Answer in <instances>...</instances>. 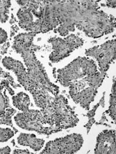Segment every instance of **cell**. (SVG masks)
<instances>
[{"label":"cell","instance_id":"obj_1","mask_svg":"<svg viewBox=\"0 0 116 154\" xmlns=\"http://www.w3.org/2000/svg\"><path fill=\"white\" fill-rule=\"evenodd\" d=\"M2 63L4 67L15 73L21 85L32 94L38 107L44 109L50 105L53 100L50 92L32 79L20 61L7 57L2 60Z\"/></svg>","mask_w":116,"mask_h":154},{"label":"cell","instance_id":"obj_2","mask_svg":"<svg viewBox=\"0 0 116 154\" xmlns=\"http://www.w3.org/2000/svg\"><path fill=\"white\" fill-rule=\"evenodd\" d=\"M98 72L94 60L90 58L79 57L66 66L58 70V80L64 87L75 81L88 77Z\"/></svg>","mask_w":116,"mask_h":154},{"label":"cell","instance_id":"obj_3","mask_svg":"<svg viewBox=\"0 0 116 154\" xmlns=\"http://www.w3.org/2000/svg\"><path fill=\"white\" fill-rule=\"evenodd\" d=\"M37 47L33 45L23 51L20 54L22 55L25 65L27 68V72L35 82L45 88L55 97L59 95V88L50 82L46 72L42 67L41 63L37 60L34 54Z\"/></svg>","mask_w":116,"mask_h":154},{"label":"cell","instance_id":"obj_4","mask_svg":"<svg viewBox=\"0 0 116 154\" xmlns=\"http://www.w3.org/2000/svg\"><path fill=\"white\" fill-rule=\"evenodd\" d=\"M14 119L19 127L41 134L50 135L59 131L57 128L50 125L41 112L38 110L29 109L27 111L19 113Z\"/></svg>","mask_w":116,"mask_h":154},{"label":"cell","instance_id":"obj_5","mask_svg":"<svg viewBox=\"0 0 116 154\" xmlns=\"http://www.w3.org/2000/svg\"><path fill=\"white\" fill-rule=\"evenodd\" d=\"M84 139L81 134L73 133L50 141L41 154H75L82 147Z\"/></svg>","mask_w":116,"mask_h":154},{"label":"cell","instance_id":"obj_6","mask_svg":"<svg viewBox=\"0 0 116 154\" xmlns=\"http://www.w3.org/2000/svg\"><path fill=\"white\" fill-rule=\"evenodd\" d=\"M48 42L52 44L53 50L50 56L52 62H58L64 59L84 44L83 39L75 34L69 35L65 38L52 37Z\"/></svg>","mask_w":116,"mask_h":154},{"label":"cell","instance_id":"obj_7","mask_svg":"<svg viewBox=\"0 0 116 154\" xmlns=\"http://www.w3.org/2000/svg\"><path fill=\"white\" fill-rule=\"evenodd\" d=\"M116 40H109L86 50L87 56L95 58L98 61L100 72L106 74L110 64L116 58Z\"/></svg>","mask_w":116,"mask_h":154},{"label":"cell","instance_id":"obj_8","mask_svg":"<svg viewBox=\"0 0 116 154\" xmlns=\"http://www.w3.org/2000/svg\"><path fill=\"white\" fill-rule=\"evenodd\" d=\"M95 154H116V131L105 130L97 137Z\"/></svg>","mask_w":116,"mask_h":154},{"label":"cell","instance_id":"obj_9","mask_svg":"<svg viewBox=\"0 0 116 154\" xmlns=\"http://www.w3.org/2000/svg\"><path fill=\"white\" fill-rule=\"evenodd\" d=\"M17 140L19 144L29 146L34 151H40L45 143L44 140L37 138L33 134L20 133L17 137Z\"/></svg>","mask_w":116,"mask_h":154},{"label":"cell","instance_id":"obj_10","mask_svg":"<svg viewBox=\"0 0 116 154\" xmlns=\"http://www.w3.org/2000/svg\"><path fill=\"white\" fill-rule=\"evenodd\" d=\"M36 34L32 32L18 34L14 38L12 48L20 54L26 49L31 47L33 44L34 37Z\"/></svg>","mask_w":116,"mask_h":154},{"label":"cell","instance_id":"obj_11","mask_svg":"<svg viewBox=\"0 0 116 154\" xmlns=\"http://www.w3.org/2000/svg\"><path fill=\"white\" fill-rule=\"evenodd\" d=\"M19 26L26 31L31 32L34 25L33 15L26 7H21L17 12Z\"/></svg>","mask_w":116,"mask_h":154},{"label":"cell","instance_id":"obj_12","mask_svg":"<svg viewBox=\"0 0 116 154\" xmlns=\"http://www.w3.org/2000/svg\"><path fill=\"white\" fill-rule=\"evenodd\" d=\"M14 105L19 110L26 112L29 109L30 100L27 94L23 92H20L12 97Z\"/></svg>","mask_w":116,"mask_h":154},{"label":"cell","instance_id":"obj_13","mask_svg":"<svg viewBox=\"0 0 116 154\" xmlns=\"http://www.w3.org/2000/svg\"><path fill=\"white\" fill-rule=\"evenodd\" d=\"M116 80L115 78L113 79V83L111 88V93L110 95V106L107 111L105 113H108L111 119L113 120L115 123L116 121Z\"/></svg>","mask_w":116,"mask_h":154},{"label":"cell","instance_id":"obj_14","mask_svg":"<svg viewBox=\"0 0 116 154\" xmlns=\"http://www.w3.org/2000/svg\"><path fill=\"white\" fill-rule=\"evenodd\" d=\"M4 88L2 84L0 85V119L5 116L7 110L10 108V104L8 97L7 96L6 93L5 97L1 93V91Z\"/></svg>","mask_w":116,"mask_h":154},{"label":"cell","instance_id":"obj_15","mask_svg":"<svg viewBox=\"0 0 116 154\" xmlns=\"http://www.w3.org/2000/svg\"><path fill=\"white\" fill-rule=\"evenodd\" d=\"M15 132L8 128H0V142L8 141L15 134Z\"/></svg>","mask_w":116,"mask_h":154},{"label":"cell","instance_id":"obj_16","mask_svg":"<svg viewBox=\"0 0 116 154\" xmlns=\"http://www.w3.org/2000/svg\"><path fill=\"white\" fill-rule=\"evenodd\" d=\"M56 31L62 36H66L69 34V31L65 26L60 25L56 29Z\"/></svg>","mask_w":116,"mask_h":154},{"label":"cell","instance_id":"obj_17","mask_svg":"<svg viewBox=\"0 0 116 154\" xmlns=\"http://www.w3.org/2000/svg\"><path fill=\"white\" fill-rule=\"evenodd\" d=\"M8 38L7 33L5 30L2 28H0V45L5 43Z\"/></svg>","mask_w":116,"mask_h":154},{"label":"cell","instance_id":"obj_18","mask_svg":"<svg viewBox=\"0 0 116 154\" xmlns=\"http://www.w3.org/2000/svg\"><path fill=\"white\" fill-rule=\"evenodd\" d=\"M100 103H98L96 105H95L93 108H92V109L90 110V111H88V112L87 113V116L90 119V118H93V116H95V113L96 111L97 110V109L98 108V107L99 106Z\"/></svg>","mask_w":116,"mask_h":154},{"label":"cell","instance_id":"obj_19","mask_svg":"<svg viewBox=\"0 0 116 154\" xmlns=\"http://www.w3.org/2000/svg\"><path fill=\"white\" fill-rule=\"evenodd\" d=\"M95 123V120L93 118H90V120H88V122L84 126V127L87 128V133H88V132L90 131V129L91 128L92 126Z\"/></svg>","mask_w":116,"mask_h":154},{"label":"cell","instance_id":"obj_20","mask_svg":"<svg viewBox=\"0 0 116 154\" xmlns=\"http://www.w3.org/2000/svg\"><path fill=\"white\" fill-rule=\"evenodd\" d=\"M11 152V149L8 146H7L5 147H4L0 149V154H10Z\"/></svg>","mask_w":116,"mask_h":154},{"label":"cell","instance_id":"obj_21","mask_svg":"<svg viewBox=\"0 0 116 154\" xmlns=\"http://www.w3.org/2000/svg\"><path fill=\"white\" fill-rule=\"evenodd\" d=\"M9 47V43H5L3 46L1 48V54H5L8 51V47Z\"/></svg>","mask_w":116,"mask_h":154},{"label":"cell","instance_id":"obj_22","mask_svg":"<svg viewBox=\"0 0 116 154\" xmlns=\"http://www.w3.org/2000/svg\"><path fill=\"white\" fill-rule=\"evenodd\" d=\"M13 154H30V152L27 149H17L13 151Z\"/></svg>","mask_w":116,"mask_h":154},{"label":"cell","instance_id":"obj_23","mask_svg":"<svg viewBox=\"0 0 116 154\" xmlns=\"http://www.w3.org/2000/svg\"><path fill=\"white\" fill-rule=\"evenodd\" d=\"M18 30H19V27L17 25L12 26L11 31V37L14 36L15 34V33H17V32Z\"/></svg>","mask_w":116,"mask_h":154},{"label":"cell","instance_id":"obj_24","mask_svg":"<svg viewBox=\"0 0 116 154\" xmlns=\"http://www.w3.org/2000/svg\"><path fill=\"white\" fill-rule=\"evenodd\" d=\"M116 1H108V3L106 5L108 7H111V8H115L116 5Z\"/></svg>","mask_w":116,"mask_h":154},{"label":"cell","instance_id":"obj_25","mask_svg":"<svg viewBox=\"0 0 116 154\" xmlns=\"http://www.w3.org/2000/svg\"><path fill=\"white\" fill-rule=\"evenodd\" d=\"M106 120H107V119H106V116L105 113H103V115H102V117L101 119L100 120L99 122L98 123V125H102V124H103Z\"/></svg>","mask_w":116,"mask_h":154}]
</instances>
